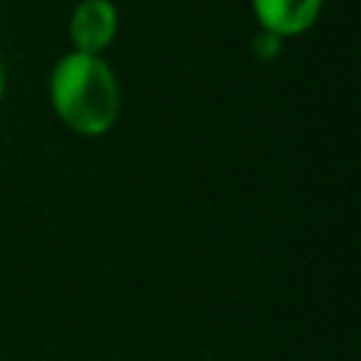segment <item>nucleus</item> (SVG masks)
<instances>
[{"mask_svg": "<svg viewBox=\"0 0 361 361\" xmlns=\"http://www.w3.org/2000/svg\"><path fill=\"white\" fill-rule=\"evenodd\" d=\"M51 107L79 135H104L121 107L118 79L99 54L71 51L59 56L48 79Z\"/></svg>", "mask_w": 361, "mask_h": 361, "instance_id": "nucleus-1", "label": "nucleus"}, {"mask_svg": "<svg viewBox=\"0 0 361 361\" xmlns=\"http://www.w3.org/2000/svg\"><path fill=\"white\" fill-rule=\"evenodd\" d=\"M68 34L73 42V51L82 54H99L113 45L118 34V8L113 0H79L71 20Z\"/></svg>", "mask_w": 361, "mask_h": 361, "instance_id": "nucleus-2", "label": "nucleus"}, {"mask_svg": "<svg viewBox=\"0 0 361 361\" xmlns=\"http://www.w3.org/2000/svg\"><path fill=\"white\" fill-rule=\"evenodd\" d=\"M251 11L259 23V31L276 37L305 34L322 11V0H251Z\"/></svg>", "mask_w": 361, "mask_h": 361, "instance_id": "nucleus-3", "label": "nucleus"}, {"mask_svg": "<svg viewBox=\"0 0 361 361\" xmlns=\"http://www.w3.org/2000/svg\"><path fill=\"white\" fill-rule=\"evenodd\" d=\"M251 51H254V56L259 62H271V59H276L282 54V37L268 34V31H259L254 37V42H251Z\"/></svg>", "mask_w": 361, "mask_h": 361, "instance_id": "nucleus-4", "label": "nucleus"}, {"mask_svg": "<svg viewBox=\"0 0 361 361\" xmlns=\"http://www.w3.org/2000/svg\"><path fill=\"white\" fill-rule=\"evenodd\" d=\"M3 90H6V71H3V62H0V99H3Z\"/></svg>", "mask_w": 361, "mask_h": 361, "instance_id": "nucleus-5", "label": "nucleus"}]
</instances>
